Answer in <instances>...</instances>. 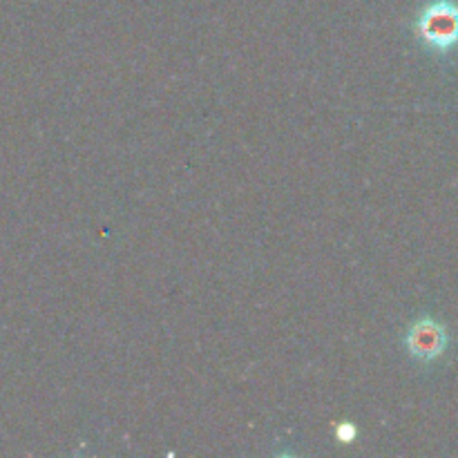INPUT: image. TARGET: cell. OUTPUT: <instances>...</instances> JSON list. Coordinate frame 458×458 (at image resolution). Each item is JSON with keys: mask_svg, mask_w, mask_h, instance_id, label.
Wrapping results in <instances>:
<instances>
[{"mask_svg": "<svg viewBox=\"0 0 458 458\" xmlns=\"http://www.w3.org/2000/svg\"><path fill=\"white\" fill-rule=\"evenodd\" d=\"M447 331L441 322L432 320V318H420L407 331V352L411 358L420 362H432L447 349Z\"/></svg>", "mask_w": 458, "mask_h": 458, "instance_id": "cell-2", "label": "cell"}, {"mask_svg": "<svg viewBox=\"0 0 458 458\" xmlns=\"http://www.w3.org/2000/svg\"><path fill=\"white\" fill-rule=\"evenodd\" d=\"M416 31L429 49L450 52L458 45V4L454 0H434L420 12Z\"/></svg>", "mask_w": 458, "mask_h": 458, "instance_id": "cell-1", "label": "cell"}]
</instances>
